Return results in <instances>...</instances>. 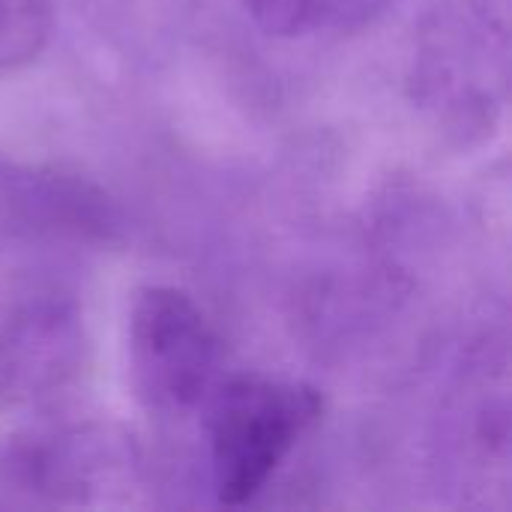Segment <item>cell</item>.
Listing matches in <instances>:
<instances>
[{
  "label": "cell",
  "instance_id": "1",
  "mask_svg": "<svg viewBox=\"0 0 512 512\" xmlns=\"http://www.w3.org/2000/svg\"><path fill=\"white\" fill-rule=\"evenodd\" d=\"M315 387L270 375H234L207 399L210 471L219 504H252L300 438L321 420Z\"/></svg>",
  "mask_w": 512,
  "mask_h": 512
},
{
  "label": "cell",
  "instance_id": "2",
  "mask_svg": "<svg viewBox=\"0 0 512 512\" xmlns=\"http://www.w3.org/2000/svg\"><path fill=\"white\" fill-rule=\"evenodd\" d=\"M132 477V444L108 426L33 429L0 447V510L108 504Z\"/></svg>",
  "mask_w": 512,
  "mask_h": 512
},
{
  "label": "cell",
  "instance_id": "3",
  "mask_svg": "<svg viewBox=\"0 0 512 512\" xmlns=\"http://www.w3.org/2000/svg\"><path fill=\"white\" fill-rule=\"evenodd\" d=\"M222 348L201 306L174 285H147L129 315V375L153 414H186L219 384Z\"/></svg>",
  "mask_w": 512,
  "mask_h": 512
},
{
  "label": "cell",
  "instance_id": "4",
  "mask_svg": "<svg viewBox=\"0 0 512 512\" xmlns=\"http://www.w3.org/2000/svg\"><path fill=\"white\" fill-rule=\"evenodd\" d=\"M87 333L72 300L36 297L0 327V405L30 408L63 393L84 369Z\"/></svg>",
  "mask_w": 512,
  "mask_h": 512
},
{
  "label": "cell",
  "instance_id": "5",
  "mask_svg": "<svg viewBox=\"0 0 512 512\" xmlns=\"http://www.w3.org/2000/svg\"><path fill=\"white\" fill-rule=\"evenodd\" d=\"M9 201L18 207L24 222L36 228L72 234L78 240H114L120 231L111 198L93 183L75 174H39L30 171L12 180Z\"/></svg>",
  "mask_w": 512,
  "mask_h": 512
},
{
  "label": "cell",
  "instance_id": "6",
  "mask_svg": "<svg viewBox=\"0 0 512 512\" xmlns=\"http://www.w3.org/2000/svg\"><path fill=\"white\" fill-rule=\"evenodd\" d=\"M252 21L279 39L348 33L372 24L390 0H243Z\"/></svg>",
  "mask_w": 512,
  "mask_h": 512
},
{
  "label": "cell",
  "instance_id": "7",
  "mask_svg": "<svg viewBox=\"0 0 512 512\" xmlns=\"http://www.w3.org/2000/svg\"><path fill=\"white\" fill-rule=\"evenodd\" d=\"M54 30V0H0V69L36 60Z\"/></svg>",
  "mask_w": 512,
  "mask_h": 512
},
{
  "label": "cell",
  "instance_id": "8",
  "mask_svg": "<svg viewBox=\"0 0 512 512\" xmlns=\"http://www.w3.org/2000/svg\"><path fill=\"white\" fill-rule=\"evenodd\" d=\"M474 9L483 15V21L501 36L507 39V30H510V0H471Z\"/></svg>",
  "mask_w": 512,
  "mask_h": 512
}]
</instances>
